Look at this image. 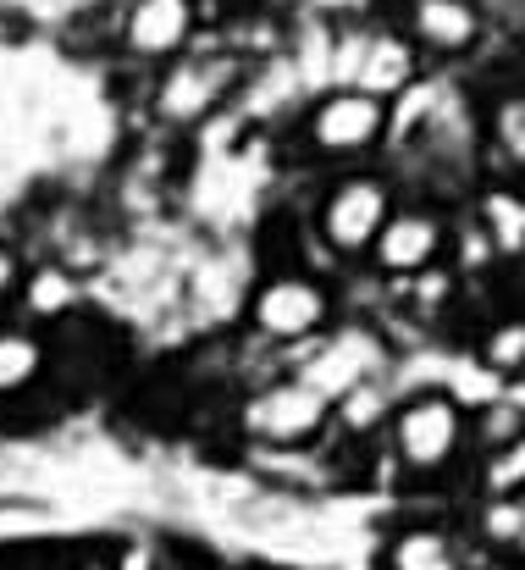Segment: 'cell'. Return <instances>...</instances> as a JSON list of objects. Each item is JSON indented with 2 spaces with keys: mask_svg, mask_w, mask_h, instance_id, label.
Segmentation results:
<instances>
[{
  "mask_svg": "<svg viewBox=\"0 0 525 570\" xmlns=\"http://www.w3.org/2000/svg\"><path fill=\"white\" fill-rule=\"evenodd\" d=\"M249 78V61H238L232 50H221L210 33H199L194 50H182L177 61L156 67L150 78H139V122L156 139L188 145L194 134H205L210 122L232 117L238 89Z\"/></svg>",
  "mask_w": 525,
  "mask_h": 570,
  "instance_id": "1",
  "label": "cell"
},
{
  "mask_svg": "<svg viewBox=\"0 0 525 570\" xmlns=\"http://www.w3.org/2000/svg\"><path fill=\"white\" fill-rule=\"evenodd\" d=\"M398 199L404 194L382 161L344 167V173H316V194L299 210L305 238H310V261L321 272H359Z\"/></svg>",
  "mask_w": 525,
  "mask_h": 570,
  "instance_id": "2",
  "label": "cell"
},
{
  "mask_svg": "<svg viewBox=\"0 0 525 570\" xmlns=\"http://www.w3.org/2000/svg\"><path fill=\"white\" fill-rule=\"evenodd\" d=\"M271 145L288 161H299L310 178L370 167V161H387L393 150V106L370 100L365 89H321L294 111V122Z\"/></svg>",
  "mask_w": 525,
  "mask_h": 570,
  "instance_id": "3",
  "label": "cell"
},
{
  "mask_svg": "<svg viewBox=\"0 0 525 570\" xmlns=\"http://www.w3.org/2000/svg\"><path fill=\"white\" fill-rule=\"evenodd\" d=\"M338 316H344V294H338L333 272H321L310 261H277V266L255 272L238 327L283 361V355L316 344L327 327H338Z\"/></svg>",
  "mask_w": 525,
  "mask_h": 570,
  "instance_id": "4",
  "label": "cell"
},
{
  "mask_svg": "<svg viewBox=\"0 0 525 570\" xmlns=\"http://www.w3.org/2000/svg\"><path fill=\"white\" fill-rule=\"evenodd\" d=\"M382 438L404 476H443L470 443V404L454 387H415L393 404Z\"/></svg>",
  "mask_w": 525,
  "mask_h": 570,
  "instance_id": "5",
  "label": "cell"
},
{
  "mask_svg": "<svg viewBox=\"0 0 525 570\" xmlns=\"http://www.w3.org/2000/svg\"><path fill=\"white\" fill-rule=\"evenodd\" d=\"M387 366H393V338L382 333L376 316H338V327H327L316 344L283 355V372H294L305 387H316L333 410L354 387L382 382Z\"/></svg>",
  "mask_w": 525,
  "mask_h": 570,
  "instance_id": "6",
  "label": "cell"
},
{
  "mask_svg": "<svg viewBox=\"0 0 525 570\" xmlns=\"http://www.w3.org/2000/svg\"><path fill=\"white\" fill-rule=\"evenodd\" d=\"M376 17H387L432 72H454L465 61H476L493 39V17L487 0H370Z\"/></svg>",
  "mask_w": 525,
  "mask_h": 570,
  "instance_id": "7",
  "label": "cell"
},
{
  "mask_svg": "<svg viewBox=\"0 0 525 570\" xmlns=\"http://www.w3.org/2000/svg\"><path fill=\"white\" fill-rule=\"evenodd\" d=\"M199 17L188 0H117L111 6V50L106 61L133 72V78H150L156 67L177 61L182 50L199 45Z\"/></svg>",
  "mask_w": 525,
  "mask_h": 570,
  "instance_id": "8",
  "label": "cell"
},
{
  "mask_svg": "<svg viewBox=\"0 0 525 570\" xmlns=\"http://www.w3.org/2000/svg\"><path fill=\"white\" fill-rule=\"evenodd\" d=\"M448 238H454V210L437 205V199H420V194H404L387 216V227L376 233L370 255H365V272L382 283V288H398L432 266L448 261Z\"/></svg>",
  "mask_w": 525,
  "mask_h": 570,
  "instance_id": "9",
  "label": "cell"
},
{
  "mask_svg": "<svg viewBox=\"0 0 525 570\" xmlns=\"http://www.w3.org/2000/svg\"><path fill=\"white\" fill-rule=\"evenodd\" d=\"M238 432L260 449H310L333 432V404L294 372H271L238 399Z\"/></svg>",
  "mask_w": 525,
  "mask_h": 570,
  "instance_id": "10",
  "label": "cell"
},
{
  "mask_svg": "<svg viewBox=\"0 0 525 570\" xmlns=\"http://www.w3.org/2000/svg\"><path fill=\"white\" fill-rule=\"evenodd\" d=\"M482 117V173L493 189L525 194V78H504L476 89Z\"/></svg>",
  "mask_w": 525,
  "mask_h": 570,
  "instance_id": "11",
  "label": "cell"
},
{
  "mask_svg": "<svg viewBox=\"0 0 525 570\" xmlns=\"http://www.w3.org/2000/svg\"><path fill=\"white\" fill-rule=\"evenodd\" d=\"M370 17H376V11H370ZM426 78H432V67L420 61V50H415L387 17H376V22H370V39H365V56H359V72H354V89H365V95L382 100V106H398V100L415 95Z\"/></svg>",
  "mask_w": 525,
  "mask_h": 570,
  "instance_id": "12",
  "label": "cell"
},
{
  "mask_svg": "<svg viewBox=\"0 0 525 570\" xmlns=\"http://www.w3.org/2000/svg\"><path fill=\"white\" fill-rule=\"evenodd\" d=\"M89 283L78 277V272H67L61 261H28V277H22V288H17V305H11V316L17 322H28V327H39V333H56L61 322H72L78 311H89Z\"/></svg>",
  "mask_w": 525,
  "mask_h": 570,
  "instance_id": "13",
  "label": "cell"
},
{
  "mask_svg": "<svg viewBox=\"0 0 525 570\" xmlns=\"http://www.w3.org/2000/svg\"><path fill=\"white\" fill-rule=\"evenodd\" d=\"M50 382V333L0 316V410L33 399Z\"/></svg>",
  "mask_w": 525,
  "mask_h": 570,
  "instance_id": "14",
  "label": "cell"
},
{
  "mask_svg": "<svg viewBox=\"0 0 525 570\" xmlns=\"http://www.w3.org/2000/svg\"><path fill=\"white\" fill-rule=\"evenodd\" d=\"M465 294H470V283L443 261V266H432V272H420V277L387 288V316H404V322H415V327H437V322H448V316L459 311Z\"/></svg>",
  "mask_w": 525,
  "mask_h": 570,
  "instance_id": "15",
  "label": "cell"
},
{
  "mask_svg": "<svg viewBox=\"0 0 525 570\" xmlns=\"http://www.w3.org/2000/svg\"><path fill=\"white\" fill-rule=\"evenodd\" d=\"M476 366L493 382L525 377V311L521 305L498 311V316L482 327V338H476Z\"/></svg>",
  "mask_w": 525,
  "mask_h": 570,
  "instance_id": "16",
  "label": "cell"
},
{
  "mask_svg": "<svg viewBox=\"0 0 525 570\" xmlns=\"http://www.w3.org/2000/svg\"><path fill=\"white\" fill-rule=\"evenodd\" d=\"M382 570H465V560H459V543L443 527H404L387 543Z\"/></svg>",
  "mask_w": 525,
  "mask_h": 570,
  "instance_id": "17",
  "label": "cell"
},
{
  "mask_svg": "<svg viewBox=\"0 0 525 570\" xmlns=\"http://www.w3.org/2000/svg\"><path fill=\"white\" fill-rule=\"evenodd\" d=\"M393 393H387V382H365V387H354L349 399L333 410V426L338 432H349V438H382L387 432V421H393Z\"/></svg>",
  "mask_w": 525,
  "mask_h": 570,
  "instance_id": "18",
  "label": "cell"
},
{
  "mask_svg": "<svg viewBox=\"0 0 525 570\" xmlns=\"http://www.w3.org/2000/svg\"><path fill=\"white\" fill-rule=\"evenodd\" d=\"M482 482H487V493H493L498 504L521 499L525 493V432L515 438V443H504V449H493V454H487Z\"/></svg>",
  "mask_w": 525,
  "mask_h": 570,
  "instance_id": "19",
  "label": "cell"
},
{
  "mask_svg": "<svg viewBox=\"0 0 525 570\" xmlns=\"http://www.w3.org/2000/svg\"><path fill=\"white\" fill-rule=\"evenodd\" d=\"M28 249L0 227V316H11V305H17V288H22V277H28Z\"/></svg>",
  "mask_w": 525,
  "mask_h": 570,
  "instance_id": "20",
  "label": "cell"
},
{
  "mask_svg": "<svg viewBox=\"0 0 525 570\" xmlns=\"http://www.w3.org/2000/svg\"><path fill=\"white\" fill-rule=\"evenodd\" d=\"M194 6V17H199V28H216V22H227L244 0H188Z\"/></svg>",
  "mask_w": 525,
  "mask_h": 570,
  "instance_id": "21",
  "label": "cell"
},
{
  "mask_svg": "<svg viewBox=\"0 0 525 570\" xmlns=\"http://www.w3.org/2000/svg\"><path fill=\"white\" fill-rule=\"evenodd\" d=\"M515 538H521V549H525V521H521V532H515Z\"/></svg>",
  "mask_w": 525,
  "mask_h": 570,
  "instance_id": "22",
  "label": "cell"
}]
</instances>
